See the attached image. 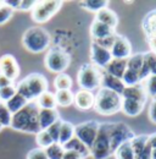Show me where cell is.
Listing matches in <instances>:
<instances>
[{
	"label": "cell",
	"mask_w": 156,
	"mask_h": 159,
	"mask_svg": "<svg viewBox=\"0 0 156 159\" xmlns=\"http://www.w3.org/2000/svg\"><path fill=\"white\" fill-rule=\"evenodd\" d=\"M11 129L26 134H38L40 131L39 126V107L34 102H29L22 110L12 115Z\"/></svg>",
	"instance_id": "1"
},
{
	"label": "cell",
	"mask_w": 156,
	"mask_h": 159,
	"mask_svg": "<svg viewBox=\"0 0 156 159\" xmlns=\"http://www.w3.org/2000/svg\"><path fill=\"white\" fill-rule=\"evenodd\" d=\"M48 80L45 76L34 72L21 80L16 84V91L27 102H34L39 96L48 91Z\"/></svg>",
	"instance_id": "2"
},
{
	"label": "cell",
	"mask_w": 156,
	"mask_h": 159,
	"mask_svg": "<svg viewBox=\"0 0 156 159\" xmlns=\"http://www.w3.org/2000/svg\"><path fill=\"white\" fill-rule=\"evenodd\" d=\"M51 36L50 33L40 26L29 27L24 31L22 36V45L26 50L33 54H39L46 50L50 45Z\"/></svg>",
	"instance_id": "3"
},
{
	"label": "cell",
	"mask_w": 156,
	"mask_h": 159,
	"mask_svg": "<svg viewBox=\"0 0 156 159\" xmlns=\"http://www.w3.org/2000/svg\"><path fill=\"white\" fill-rule=\"evenodd\" d=\"M122 108V97L116 92L101 87L95 94L94 107L93 109L99 115L110 116L118 111H121Z\"/></svg>",
	"instance_id": "4"
},
{
	"label": "cell",
	"mask_w": 156,
	"mask_h": 159,
	"mask_svg": "<svg viewBox=\"0 0 156 159\" xmlns=\"http://www.w3.org/2000/svg\"><path fill=\"white\" fill-rule=\"evenodd\" d=\"M111 122H100L97 139L90 148V156L94 159H109L114 156L110 142Z\"/></svg>",
	"instance_id": "5"
},
{
	"label": "cell",
	"mask_w": 156,
	"mask_h": 159,
	"mask_svg": "<svg viewBox=\"0 0 156 159\" xmlns=\"http://www.w3.org/2000/svg\"><path fill=\"white\" fill-rule=\"evenodd\" d=\"M102 71L92 64H84L79 67L77 74V82L80 89L84 91H94L101 86Z\"/></svg>",
	"instance_id": "6"
},
{
	"label": "cell",
	"mask_w": 156,
	"mask_h": 159,
	"mask_svg": "<svg viewBox=\"0 0 156 159\" xmlns=\"http://www.w3.org/2000/svg\"><path fill=\"white\" fill-rule=\"evenodd\" d=\"M70 62H71V55L60 47L51 48L44 58L45 67L49 71L55 72L58 75L63 74V71L70 66Z\"/></svg>",
	"instance_id": "7"
},
{
	"label": "cell",
	"mask_w": 156,
	"mask_h": 159,
	"mask_svg": "<svg viewBox=\"0 0 156 159\" xmlns=\"http://www.w3.org/2000/svg\"><path fill=\"white\" fill-rule=\"evenodd\" d=\"M61 0H45L37 1L36 6L32 9V20L36 23H45L50 20L62 6Z\"/></svg>",
	"instance_id": "8"
},
{
	"label": "cell",
	"mask_w": 156,
	"mask_h": 159,
	"mask_svg": "<svg viewBox=\"0 0 156 159\" xmlns=\"http://www.w3.org/2000/svg\"><path fill=\"white\" fill-rule=\"evenodd\" d=\"M134 132L133 130L126 125L124 122H111L110 127V142H111V151L115 154L116 151L126 142L132 141L134 139Z\"/></svg>",
	"instance_id": "9"
},
{
	"label": "cell",
	"mask_w": 156,
	"mask_h": 159,
	"mask_svg": "<svg viewBox=\"0 0 156 159\" xmlns=\"http://www.w3.org/2000/svg\"><path fill=\"white\" fill-rule=\"evenodd\" d=\"M99 127H100V122L97 120H88L80 122L75 126V137L90 149L97 139Z\"/></svg>",
	"instance_id": "10"
},
{
	"label": "cell",
	"mask_w": 156,
	"mask_h": 159,
	"mask_svg": "<svg viewBox=\"0 0 156 159\" xmlns=\"http://www.w3.org/2000/svg\"><path fill=\"white\" fill-rule=\"evenodd\" d=\"M90 60H92L93 65L97 66L98 69L105 70L106 66L112 60V57H111V53H110L109 49L101 47L100 44H98L97 42L92 40V44H90Z\"/></svg>",
	"instance_id": "11"
},
{
	"label": "cell",
	"mask_w": 156,
	"mask_h": 159,
	"mask_svg": "<svg viewBox=\"0 0 156 159\" xmlns=\"http://www.w3.org/2000/svg\"><path fill=\"white\" fill-rule=\"evenodd\" d=\"M110 53H111L112 59L127 60L132 55V45H131L129 39L124 36L117 34L116 39L110 49Z\"/></svg>",
	"instance_id": "12"
},
{
	"label": "cell",
	"mask_w": 156,
	"mask_h": 159,
	"mask_svg": "<svg viewBox=\"0 0 156 159\" xmlns=\"http://www.w3.org/2000/svg\"><path fill=\"white\" fill-rule=\"evenodd\" d=\"M0 74L15 82L20 75V65L16 58L11 54H5L0 57Z\"/></svg>",
	"instance_id": "13"
},
{
	"label": "cell",
	"mask_w": 156,
	"mask_h": 159,
	"mask_svg": "<svg viewBox=\"0 0 156 159\" xmlns=\"http://www.w3.org/2000/svg\"><path fill=\"white\" fill-rule=\"evenodd\" d=\"M115 34H116V30H114V28L109 27L107 25H104L97 20H94L90 25V36H92L93 40H95V42L109 38Z\"/></svg>",
	"instance_id": "14"
},
{
	"label": "cell",
	"mask_w": 156,
	"mask_h": 159,
	"mask_svg": "<svg viewBox=\"0 0 156 159\" xmlns=\"http://www.w3.org/2000/svg\"><path fill=\"white\" fill-rule=\"evenodd\" d=\"M121 97L122 98H126V99H132L145 104L146 99H148V93H146L145 86H143L141 83H139V84H136V86L126 87L124 91L122 92Z\"/></svg>",
	"instance_id": "15"
},
{
	"label": "cell",
	"mask_w": 156,
	"mask_h": 159,
	"mask_svg": "<svg viewBox=\"0 0 156 159\" xmlns=\"http://www.w3.org/2000/svg\"><path fill=\"white\" fill-rule=\"evenodd\" d=\"M94 99H95V96L92 92L79 89L75 93L73 104L79 110H89V109H93L94 107Z\"/></svg>",
	"instance_id": "16"
},
{
	"label": "cell",
	"mask_w": 156,
	"mask_h": 159,
	"mask_svg": "<svg viewBox=\"0 0 156 159\" xmlns=\"http://www.w3.org/2000/svg\"><path fill=\"white\" fill-rule=\"evenodd\" d=\"M141 28L146 40L156 38V9L149 11L141 21Z\"/></svg>",
	"instance_id": "17"
},
{
	"label": "cell",
	"mask_w": 156,
	"mask_h": 159,
	"mask_svg": "<svg viewBox=\"0 0 156 159\" xmlns=\"http://www.w3.org/2000/svg\"><path fill=\"white\" fill-rule=\"evenodd\" d=\"M60 119V113L56 109H39V126L40 130H46Z\"/></svg>",
	"instance_id": "18"
},
{
	"label": "cell",
	"mask_w": 156,
	"mask_h": 159,
	"mask_svg": "<svg viewBox=\"0 0 156 159\" xmlns=\"http://www.w3.org/2000/svg\"><path fill=\"white\" fill-rule=\"evenodd\" d=\"M101 86L104 88H107V89H111L114 92H116L118 94H122V92L124 91L126 86L124 83L122 82L121 79H117L115 76L107 74L106 71L102 70V81H101Z\"/></svg>",
	"instance_id": "19"
},
{
	"label": "cell",
	"mask_w": 156,
	"mask_h": 159,
	"mask_svg": "<svg viewBox=\"0 0 156 159\" xmlns=\"http://www.w3.org/2000/svg\"><path fill=\"white\" fill-rule=\"evenodd\" d=\"M95 20L104 23V25H107L109 27H111L114 30H116L117 25H118V17H117L116 12L110 10L109 7L102 9L99 12H97L95 14Z\"/></svg>",
	"instance_id": "20"
},
{
	"label": "cell",
	"mask_w": 156,
	"mask_h": 159,
	"mask_svg": "<svg viewBox=\"0 0 156 159\" xmlns=\"http://www.w3.org/2000/svg\"><path fill=\"white\" fill-rule=\"evenodd\" d=\"M144 107H145V104H143L140 102L122 98V108H121V110L127 116H138L144 110Z\"/></svg>",
	"instance_id": "21"
},
{
	"label": "cell",
	"mask_w": 156,
	"mask_h": 159,
	"mask_svg": "<svg viewBox=\"0 0 156 159\" xmlns=\"http://www.w3.org/2000/svg\"><path fill=\"white\" fill-rule=\"evenodd\" d=\"M126 70H127V60L112 59L104 71H106L107 74L115 76L117 79L122 80L124 72H126Z\"/></svg>",
	"instance_id": "22"
},
{
	"label": "cell",
	"mask_w": 156,
	"mask_h": 159,
	"mask_svg": "<svg viewBox=\"0 0 156 159\" xmlns=\"http://www.w3.org/2000/svg\"><path fill=\"white\" fill-rule=\"evenodd\" d=\"M156 65V55L153 52H145V57H144V64H143V67L139 72V77L140 81H145L150 75H151V71L154 69V66Z\"/></svg>",
	"instance_id": "23"
},
{
	"label": "cell",
	"mask_w": 156,
	"mask_h": 159,
	"mask_svg": "<svg viewBox=\"0 0 156 159\" xmlns=\"http://www.w3.org/2000/svg\"><path fill=\"white\" fill-rule=\"evenodd\" d=\"M75 137V126L72 122L62 120L61 127H60V136H58V143L61 146L66 144L68 141Z\"/></svg>",
	"instance_id": "24"
},
{
	"label": "cell",
	"mask_w": 156,
	"mask_h": 159,
	"mask_svg": "<svg viewBox=\"0 0 156 159\" xmlns=\"http://www.w3.org/2000/svg\"><path fill=\"white\" fill-rule=\"evenodd\" d=\"M62 147H63L65 151H76L78 153H80L84 159L88 158V157L90 156V149H89L85 144H83L78 139H76V137H73L71 141H68V142H67L66 144H63Z\"/></svg>",
	"instance_id": "25"
},
{
	"label": "cell",
	"mask_w": 156,
	"mask_h": 159,
	"mask_svg": "<svg viewBox=\"0 0 156 159\" xmlns=\"http://www.w3.org/2000/svg\"><path fill=\"white\" fill-rule=\"evenodd\" d=\"M36 103L38 104L39 109H56V99H55V94L46 91L45 93H43L41 96H39Z\"/></svg>",
	"instance_id": "26"
},
{
	"label": "cell",
	"mask_w": 156,
	"mask_h": 159,
	"mask_svg": "<svg viewBox=\"0 0 156 159\" xmlns=\"http://www.w3.org/2000/svg\"><path fill=\"white\" fill-rule=\"evenodd\" d=\"M28 103H29V102H27L20 93H16L9 102L5 103V105H6V108L10 110V113L14 115V114L19 113L20 110H22Z\"/></svg>",
	"instance_id": "27"
},
{
	"label": "cell",
	"mask_w": 156,
	"mask_h": 159,
	"mask_svg": "<svg viewBox=\"0 0 156 159\" xmlns=\"http://www.w3.org/2000/svg\"><path fill=\"white\" fill-rule=\"evenodd\" d=\"M56 104L60 107H70L73 104L75 94L71 89H63V91H56L55 93Z\"/></svg>",
	"instance_id": "28"
},
{
	"label": "cell",
	"mask_w": 156,
	"mask_h": 159,
	"mask_svg": "<svg viewBox=\"0 0 156 159\" xmlns=\"http://www.w3.org/2000/svg\"><path fill=\"white\" fill-rule=\"evenodd\" d=\"M80 6L90 12H99L102 9H106L109 5V0H84L79 2Z\"/></svg>",
	"instance_id": "29"
},
{
	"label": "cell",
	"mask_w": 156,
	"mask_h": 159,
	"mask_svg": "<svg viewBox=\"0 0 156 159\" xmlns=\"http://www.w3.org/2000/svg\"><path fill=\"white\" fill-rule=\"evenodd\" d=\"M144 57H145V52L144 53H136V54L131 55L127 59V69L139 74L141 67H143V64H144Z\"/></svg>",
	"instance_id": "30"
},
{
	"label": "cell",
	"mask_w": 156,
	"mask_h": 159,
	"mask_svg": "<svg viewBox=\"0 0 156 159\" xmlns=\"http://www.w3.org/2000/svg\"><path fill=\"white\" fill-rule=\"evenodd\" d=\"M54 86L56 91H63V89H71L72 88V79L67 74H58L54 80Z\"/></svg>",
	"instance_id": "31"
},
{
	"label": "cell",
	"mask_w": 156,
	"mask_h": 159,
	"mask_svg": "<svg viewBox=\"0 0 156 159\" xmlns=\"http://www.w3.org/2000/svg\"><path fill=\"white\" fill-rule=\"evenodd\" d=\"M114 156L116 157V159H134V151L132 148L131 141L123 143Z\"/></svg>",
	"instance_id": "32"
},
{
	"label": "cell",
	"mask_w": 156,
	"mask_h": 159,
	"mask_svg": "<svg viewBox=\"0 0 156 159\" xmlns=\"http://www.w3.org/2000/svg\"><path fill=\"white\" fill-rule=\"evenodd\" d=\"M36 142L39 146V148H41V149H46L48 147H50L54 143V141L49 136L46 130H40L36 135Z\"/></svg>",
	"instance_id": "33"
},
{
	"label": "cell",
	"mask_w": 156,
	"mask_h": 159,
	"mask_svg": "<svg viewBox=\"0 0 156 159\" xmlns=\"http://www.w3.org/2000/svg\"><path fill=\"white\" fill-rule=\"evenodd\" d=\"M122 82L124 83L126 87H131V86H136V84L141 83L140 77H139V74L136 72V71L129 70V69L126 70V72H124V75L122 77Z\"/></svg>",
	"instance_id": "34"
},
{
	"label": "cell",
	"mask_w": 156,
	"mask_h": 159,
	"mask_svg": "<svg viewBox=\"0 0 156 159\" xmlns=\"http://www.w3.org/2000/svg\"><path fill=\"white\" fill-rule=\"evenodd\" d=\"M45 153L49 159H62L65 149L60 143H53L50 147L45 149Z\"/></svg>",
	"instance_id": "35"
},
{
	"label": "cell",
	"mask_w": 156,
	"mask_h": 159,
	"mask_svg": "<svg viewBox=\"0 0 156 159\" xmlns=\"http://www.w3.org/2000/svg\"><path fill=\"white\" fill-rule=\"evenodd\" d=\"M11 120H12V114L6 108L5 103L0 102V124L2 125V127H7L11 125Z\"/></svg>",
	"instance_id": "36"
},
{
	"label": "cell",
	"mask_w": 156,
	"mask_h": 159,
	"mask_svg": "<svg viewBox=\"0 0 156 159\" xmlns=\"http://www.w3.org/2000/svg\"><path fill=\"white\" fill-rule=\"evenodd\" d=\"M16 93H17V91H16V86L15 84H11V86L1 88L0 89V102L1 103L9 102Z\"/></svg>",
	"instance_id": "37"
},
{
	"label": "cell",
	"mask_w": 156,
	"mask_h": 159,
	"mask_svg": "<svg viewBox=\"0 0 156 159\" xmlns=\"http://www.w3.org/2000/svg\"><path fill=\"white\" fill-rule=\"evenodd\" d=\"M61 122L62 120L58 119L56 122H54L51 126H49L46 129V132L49 134V136L53 139L54 143H58V136H60V127H61Z\"/></svg>",
	"instance_id": "38"
},
{
	"label": "cell",
	"mask_w": 156,
	"mask_h": 159,
	"mask_svg": "<svg viewBox=\"0 0 156 159\" xmlns=\"http://www.w3.org/2000/svg\"><path fill=\"white\" fill-rule=\"evenodd\" d=\"M145 89L148 96H151L153 98L156 97V75H150L145 80Z\"/></svg>",
	"instance_id": "39"
},
{
	"label": "cell",
	"mask_w": 156,
	"mask_h": 159,
	"mask_svg": "<svg viewBox=\"0 0 156 159\" xmlns=\"http://www.w3.org/2000/svg\"><path fill=\"white\" fill-rule=\"evenodd\" d=\"M12 15H14V10L4 4L0 7V26L1 25H5L7 21L12 17Z\"/></svg>",
	"instance_id": "40"
},
{
	"label": "cell",
	"mask_w": 156,
	"mask_h": 159,
	"mask_svg": "<svg viewBox=\"0 0 156 159\" xmlns=\"http://www.w3.org/2000/svg\"><path fill=\"white\" fill-rule=\"evenodd\" d=\"M27 159H49L46 153H45V149H41V148H33L28 152L27 154Z\"/></svg>",
	"instance_id": "41"
},
{
	"label": "cell",
	"mask_w": 156,
	"mask_h": 159,
	"mask_svg": "<svg viewBox=\"0 0 156 159\" xmlns=\"http://www.w3.org/2000/svg\"><path fill=\"white\" fill-rule=\"evenodd\" d=\"M134 159H151V148L146 144L141 151L134 153Z\"/></svg>",
	"instance_id": "42"
},
{
	"label": "cell",
	"mask_w": 156,
	"mask_h": 159,
	"mask_svg": "<svg viewBox=\"0 0 156 159\" xmlns=\"http://www.w3.org/2000/svg\"><path fill=\"white\" fill-rule=\"evenodd\" d=\"M36 4H37L36 0H21L19 10H21V11H28V10H32V9L36 6Z\"/></svg>",
	"instance_id": "43"
},
{
	"label": "cell",
	"mask_w": 156,
	"mask_h": 159,
	"mask_svg": "<svg viewBox=\"0 0 156 159\" xmlns=\"http://www.w3.org/2000/svg\"><path fill=\"white\" fill-rule=\"evenodd\" d=\"M149 119L153 124L156 125V100H151V104L149 107Z\"/></svg>",
	"instance_id": "44"
},
{
	"label": "cell",
	"mask_w": 156,
	"mask_h": 159,
	"mask_svg": "<svg viewBox=\"0 0 156 159\" xmlns=\"http://www.w3.org/2000/svg\"><path fill=\"white\" fill-rule=\"evenodd\" d=\"M62 159H84L80 153H78L76 151H65Z\"/></svg>",
	"instance_id": "45"
},
{
	"label": "cell",
	"mask_w": 156,
	"mask_h": 159,
	"mask_svg": "<svg viewBox=\"0 0 156 159\" xmlns=\"http://www.w3.org/2000/svg\"><path fill=\"white\" fill-rule=\"evenodd\" d=\"M4 4H5L6 6H9V7H11V9L15 11V10H19L21 0H5Z\"/></svg>",
	"instance_id": "46"
},
{
	"label": "cell",
	"mask_w": 156,
	"mask_h": 159,
	"mask_svg": "<svg viewBox=\"0 0 156 159\" xmlns=\"http://www.w3.org/2000/svg\"><path fill=\"white\" fill-rule=\"evenodd\" d=\"M14 84V82L11 80H9L7 77H5L4 75L0 74V89L4 88V87H7V86H11Z\"/></svg>",
	"instance_id": "47"
},
{
	"label": "cell",
	"mask_w": 156,
	"mask_h": 159,
	"mask_svg": "<svg viewBox=\"0 0 156 159\" xmlns=\"http://www.w3.org/2000/svg\"><path fill=\"white\" fill-rule=\"evenodd\" d=\"M148 144H149V147L151 149H155L156 148V132L148 136Z\"/></svg>",
	"instance_id": "48"
},
{
	"label": "cell",
	"mask_w": 156,
	"mask_h": 159,
	"mask_svg": "<svg viewBox=\"0 0 156 159\" xmlns=\"http://www.w3.org/2000/svg\"><path fill=\"white\" fill-rule=\"evenodd\" d=\"M148 44L150 47V52H153L156 55V38H153V39L148 40Z\"/></svg>",
	"instance_id": "49"
},
{
	"label": "cell",
	"mask_w": 156,
	"mask_h": 159,
	"mask_svg": "<svg viewBox=\"0 0 156 159\" xmlns=\"http://www.w3.org/2000/svg\"><path fill=\"white\" fill-rule=\"evenodd\" d=\"M151 159H156V148L151 149Z\"/></svg>",
	"instance_id": "50"
},
{
	"label": "cell",
	"mask_w": 156,
	"mask_h": 159,
	"mask_svg": "<svg viewBox=\"0 0 156 159\" xmlns=\"http://www.w3.org/2000/svg\"><path fill=\"white\" fill-rule=\"evenodd\" d=\"M151 75H156V65L154 66V69H153V71H151Z\"/></svg>",
	"instance_id": "51"
},
{
	"label": "cell",
	"mask_w": 156,
	"mask_h": 159,
	"mask_svg": "<svg viewBox=\"0 0 156 159\" xmlns=\"http://www.w3.org/2000/svg\"><path fill=\"white\" fill-rule=\"evenodd\" d=\"M2 5H4V1H1V0H0V7H1Z\"/></svg>",
	"instance_id": "52"
},
{
	"label": "cell",
	"mask_w": 156,
	"mask_h": 159,
	"mask_svg": "<svg viewBox=\"0 0 156 159\" xmlns=\"http://www.w3.org/2000/svg\"><path fill=\"white\" fill-rule=\"evenodd\" d=\"M2 129H4V127H2V125H1V124H0V131H1V130H2Z\"/></svg>",
	"instance_id": "53"
},
{
	"label": "cell",
	"mask_w": 156,
	"mask_h": 159,
	"mask_svg": "<svg viewBox=\"0 0 156 159\" xmlns=\"http://www.w3.org/2000/svg\"><path fill=\"white\" fill-rule=\"evenodd\" d=\"M153 99H155V100H156V97H155V98H153Z\"/></svg>",
	"instance_id": "54"
}]
</instances>
